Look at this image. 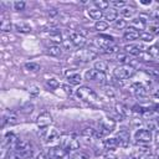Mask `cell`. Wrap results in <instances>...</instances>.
I'll return each mask as SVG.
<instances>
[{"instance_id":"obj_1","label":"cell","mask_w":159,"mask_h":159,"mask_svg":"<svg viewBox=\"0 0 159 159\" xmlns=\"http://www.w3.org/2000/svg\"><path fill=\"white\" fill-rule=\"evenodd\" d=\"M60 142H61V147H62L67 153H70V152H76L77 149H80V145H81V144H80V140H78V138H77L76 134H65V135L61 137Z\"/></svg>"},{"instance_id":"obj_2","label":"cell","mask_w":159,"mask_h":159,"mask_svg":"<svg viewBox=\"0 0 159 159\" xmlns=\"http://www.w3.org/2000/svg\"><path fill=\"white\" fill-rule=\"evenodd\" d=\"M76 96L83 101V102H88V103H94L98 101V94L89 87L87 86H81L77 91H76Z\"/></svg>"},{"instance_id":"obj_3","label":"cell","mask_w":159,"mask_h":159,"mask_svg":"<svg viewBox=\"0 0 159 159\" xmlns=\"http://www.w3.org/2000/svg\"><path fill=\"white\" fill-rule=\"evenodd\" d=\"M114 77L117 80L120 81H125L128 78H130L134 73H135V68L132 65H120L118 67L114 68Z\"/></svg>"},{"instance_id":"obj_4","label":"cell","mask_w":159,"mask_h":159,"mask_svg":"<svg viewBox=\"0 0 159 159\" xmlns=\"http://www.w3.org/2000/svg\"><path fill=\"white\" fill-rule=\"evenodd\" d=\"M39 135L43 139V142L46 144H50V143H53L56 140L60 139V133L57 129L55 128H51V129H47V128H39Z\"/></svg>"},{"instance_id":"obj_5","label":"cell","mask_w":159,"mask_h":159,"mask_svg":"<svg viewBox=\"0 0 159 159\" xmlns=\"http://www.w3.org/2000/svg\"><path fill=\"white\" fill-rule=\"evenodd\" d=\"M12 150L17 152L22 159H30L32 157V153H34L32 145L27 140H19V143L15 147V149H12Z\"/></svg>"},{"instance_id":"obj_6","label":"cell","mask_w":159,"mask_h":159,"mask_svg":"<svg viewBox=\"0 0 159 159\" xmlns=\"http://www.w3.org/2000/svg\"><path fill=\"white\" fill-rule=\"evenodd\" d=\"M116 127V120L113 118H102L99 120V130H98V135L102 138L106 134H109L111 132H113Z\"/></svg>"},{"instance_id":"obj_7","label":"cell","mask_w":159,"mask_h":159,"mask_svg":"<svg viewBox=\"0 0 159 159\" xmlns=\"http://www.w3.org/2000/svg\"><path fill=\"white\" fill-rule=\"evenodd\" d=\"M84 78H86L87 81H93V82H97V83H99V84H104V83L107 82V76H106V73L99 72V71H97V70H94V68L86 71Z\"/></svg>"},{"instance_id":"obj_8","label":"cell","mask_w":159,"mask_h":159,"mask_svg":"<svg viewBox=\"0 0 159 159\" xmlns=\"http://www.w3.org/2000/svg\"><path fill=\"white\" fill-rule=\"evenodd\" d=\"M135 143L139 145H147L152 142V133L148 129H138L134 134Z\"/></svg>"},{"instance_id":"obj_9","label":"cell","mask_w":159,"mask_h":159,"mask_svg":"<svg viewBox=\"0 0 159 159\" xmlns=\"http://www.w3.org/2000/svg\"><path fill=\"white\" fill-rule=\"evenodd\" d=\"M94 43H96L99 48H102L103 51H106L107 48H109L111 46L114 45V40H113V37L109 36V35H99L98 37L94 39Z\"/></svg>"},{"instance_id":"obj_10","label":"cell","mask_w":159,"mask_h":159,"mask_svg":"<svg viewBox=\"0 0 159 159\" xmlns=\"http://www.w3.org/2000/svg\"><path fill=\"white\" fill-rule=\"evenodd\" d=\"M76 57L82 62H89L97 57V52L91 48H80L76 52Z\"/></svg>"},{"instance_id":"obj_11","label":"cell","mask_w":159,"mask_h":159,"mask_svg":"<svg viewBox=\"0 0 159 159\" xmlns=\"http://www.w3.org/2000/svg\"><path fill=\"white\" fill-rule=\"evenodd\" d=\"M132 159H154V155L148 147H139L132 153Z\"/></svg>"},{"instance_id":"obj_12","label":"cell","mask_w":159,"mask_h":159,"mask_svg":"<svg viewBox=\"0 0 159 159\" xmlns=\"http://www.w3.org/2000/svg\"><path fill=\"white\" fill-rule=\"evenodd\" d=\"M129 91L132 94H134L135 97L138 98H145L148 96V89L147 87L143 84V83H139V82H135V83H132L130 87H129Z\"/></svg>"},{"instance_id":"obj_13","label":"cell","mask_w":159,"mask_h":159,"mask_svg":"<svg viewBox=\"0 0 159 159\" xmlns=\"http://www.w3.org/2000/svg\"><path fill=\"white\" fill-rule=\"evenodd\" d=\"M47 155L50 159H63L66 155H67V152L60 147V145H55V147H51L47 152Z\"/></svg>"},{"instance_id":"obj_14","label":"cell","mask_w":159,"mask_h":159,"mask_svg":"<svg viewBox=\"0 0 159 159\" xmlns=\"http://www.w3.org/2000/svg\"><path fill=\"white\" fill-rule=\"evenodd\" d=\"M117 140H118V144L122 147V148H127L130 143V134L127 129H120L119 132H117V135H116Z\"/></svg>"},{"instance_id":"obj_15","label":"cell","mask_w":159,"mask_h":159,"mask_svg":"<svg viewBox=\"0 0 159 159\" xmlns=\"http://www.w3.org/2000/svg\"><path fill=\"white\" fill-rule=\"evenodd\" d=\"M19 140H20V139H19L14 133L9 132V133H6V134H5V137H4L2 147H7V148H9V150H12V149H15L16 144L19 143Z\"/></svg>"},{"instance_id":"obj_16","label":"cell","mask_w":159,"mask_h":159,"mask_svg":"<svg viewBox=\"0 0 159 159\" xmlns=\"http://www.w3.org/2000/svg\"><path fill=\"white\" fill-rule=\"evenodd\" d=\"M70 40L73 43V46L77 47V48H82L86 45V37L83 35H81L80 32H71L70 34Z\"/></svg>"},{"instance_id":"obj_17","label":"cell","mask_w":159,"mask_h":159,"mask_svg":"<svg viewBox=\"0 0 159 159\" xmlns=\"http://www.w3.org/2000/svg\"><path fill=\"white\" fill-rule=\"evenodd\" d=\"M51 123H52V117L47 112H43V113L39 114V117L36 119V124L39 125V128H47Z\"/></svg>"},{"instance_id":"obj_18","label":"cell","mask_w":159,"mask_h":159,"mask_svg":"<svg viewBox=\"0 0 159 159\" xmlns=\"http://www.w3.org/2000/svg\"><path fill=\"white\" fill-rule=\"evenodd\" d=\"M81 135L86 139V142H92L93 139H96V138H101L99 135H98V132L94 129V128H92V127H86L84 129H82V132H81Z\"/></svg>"},{"instance_id":"obj_19","label":"cell","mask_w":159,"mask_h":159,"mask_svg":"<svg viewBox=\"0 0 159 159\" xmlns=\"http://www.w3.org/2000/svg\"><path fill=\"white\" fill-rule=\"evenodd\" d=\"M17 123V116L14 113V112H7L2 116V119H1V125L5 127L6 124H16Z\"/></svg>"},{"instance_id":"obj_20","label":"cell","mask_w":159,"mask_h":159,"mask_svg":"<svg viewBox=\"0 0 159 159\" xmlns=\"http://www.w3.org/2000/svg\"><path fill=\"white\" fill-rule=\"evenodd\" d=\"M0 30L2 32L11 31V21H10V17L6 14H1L0 15Z\"/></svg>"},{"instance_id":"obj_21","label":"cell","mask_w":159,"mask_h":159,"mask_svg":"<svg viewBox=\"0 0 159 159\" xmlns=\"http://www.w3.org/2000/svg\"><path fill=\"white\" fill-rule=\"evenodd\" d=\"M147 48H144L143 45H125L124 46V51L127 53H130V55H139L140 52L145 51Z\"/></svg>"},{"instance_id":"obj_22","label":"cell","mask_w":159,"mask_h":159,"mask_svg":"<svg viewBox=\"0 0 159 159\" xmlns=\"http://www.w3.org/2000/svg\"><path fill=\"white\" fill-rule=\"evenodd\" d=\"M145 26H147V24L144 21H142L139 17L138 19H133L130 21V24H129V27L130 29H133L135 31H140V32H143V30L145 29Z\"/></svg>"},{"instance_id":"obj_23","label":"cell","mask_w":159,"mask_h":159,"mask_svg":"<svg viewBox=\"0 0 159 159\" xmlns=\"http://www.w3.org/2000/svg\"><path fill=\"white\" fill-rule=\"evenodd\" d=\"M14 29L17 31V32H20V34H29V32H31L32 31V29H31V26L29 25V24H26V22H16L15 25H14Z\"/></svg>"},{"instance_id":"obj_24","label":"cell","mask_w":159,"mask_h":159,"mask_svg":"<svg viewBox=\"0 0 159 159\" xmlns=\"http://www.w3.org/2000/svg\"><path fill=\"white\" fill-rule=\"evenodd\" d=\"M103 145H104V149H107L108 152H113L119 144H118L117 138H108L103 140Z\"/></svg>"},{"instance_id":"obj_25","label":"cell","mask_w":159,"mask_h":159,"mask_svg":"<svg viewBox=\"0 0 159 159\" xmlns=\"http://www.w3.org/2000/svg\"><path fill=\"white\" fill-rule=\"evenodd\" d=\"M103 15H104L106 20L111 22V21H116V20H117V16H118V11H117V9H114V7H108Z\"/></svg>"},{"instance_id":"obj_26","label":"cell","mask_w":159,"mask_h":159,"mask_svg":"<svg viewBox=\"0 0 159 159\" xmlns=\"http://www.w3.org/2000/svg\"><path fill=\"white\" fill-rule=\"evenodd\" d=\"M67 81L70 84H80L81 83V75L77 72H70L67 73Z\"/></svg>"},{"instance_id":"obj_27","label":"cell","mask_w":159,"mask_h":159,"mask_svg":"<svg viewBox=\"0 0 159 159\" xmlns=\"http://www.w3.org/2000/svg\"><path fill=\"white\" fill-rule=\"evenodd\" d=\"M47 53L53 57H60L62 55V48L58 45H51L47 47Z\"/></svg>"},{"instance_id":"obj_28","label":"cell","mask_w":159,"mask_h":159,"mask_svg":"<svg viewBox=\"0 0 159 159\" xmlns=\"http://www.w3.org/2000/svg\"><path fill=\"white\" fill-rule=\"evenodd\" d=\"M123 37H124V40L133 41V40H135V39H138V37H139V32H138V31H135V30H133V29H130V27H128V30L124 32Z\"/></svg>"},{"instance_id":"obj_29","label":"cell","mask_w":159,"mask_h":159,"mask_svg":"<svg viewBox=\"0 0 159 159\" xmlns=\"http://www.w3.org/2000/svg\"><path fill=\"white\" fill-rule=\"evenodd\" d=\"M88 15H89L91 19L99 21V19L103 16V12L97 7H91V9H88Z\"/></svg>"},{"instance_id":"obj_30","label":"cell","mask_w":159,"mask_h":159,"mask_svg":"<svg viewBox=\"0 0 159 159\" xmlns=\"http://www.w3.org/2000/svg\"><path fill=\"white\" fill-rule=\"evenodd\" d=\"M116 112H117L119 116H122V117H127V116L129 114L128 107H127L125 104H123V103H117V104H116Z\"/></svg>"},{"instance_id":"obj_31","label":"cell","mask_w":159,"mask_h":159,"mask_svg":"<svg viewBox=\"0 0 159 159\" xmlns=\"http://www.w3.org/2000/svg\"><path fill=\"white\" fill-rule=\"evenodd\" d=\"M94 70L106 73V72L108 71V63H107L106 61H101V60H99V61H96V62H94Z\"/></svg>"},{"instance_id":"obj_32","label":"cell","mask_w":159,"mask_h":159,"mask_svg":"<svg viewBox=\"0 0 159 159\" xmlns=\"http://www.w3.org/2000/svg\"><path fill=\"white\" fill-rule=\"evenodd\" d=\"M120 14H122V16H124V17H132V16L135 14V9H134L133 6H125V7H123V9L120 10Z\"/></svg>"},{"instance_id":"obj_33","label":"cell","mask_w":159,"mask_h":159,"mask_svg":"<svg viewBox=\"0 0 159 159\" xmlns=\"http://www.w3.org/2000/svg\"><path fill=\"white\" fill-rule=\"evenodd\" d=\"M93 4H94V6H96L97 9H99L101 11H102V10H107V9L109 7V2H108V1H104V0H96Z\"/></svg>"},{"instance_id":"obj_34","label":"cell","mask_w":159,"mask_h":159,"mask_svg":"<svg viewBox=\"0 0 159 159\" xmlns=\"http://www.w3.org/2000/svg\"><path fill=\"white\" fill-rule=\"evenodd\" d=\"M48 37L51 39V41H55V42H62V36L58 31H50L48 32Z\"/></svg>"},{"instance_id":"obj_35","label":"cell","mask_w":159,"mask_h":159,"mask_svg":"<svg viewBox=\"0 0 159 159\" xmlns=\"http://www.w3.org/2000/svg\"><path fill=\"white\" fill-rule=\"evenodd\" d=\"M109 5H112V7H114V9H123V7H125L127 6V2L125 1H122V0H112L111 2H109Z\"/></svg>"},{"instance_id":"obj_36","label":"cell","mask_w":159,"mask_h":159,"mask_svg":"<svg viewBox=\"0 0 159 159\" xmlns=\"http://www.w3.org/2000/svg\"><path fill=\"white\" fill-rule=\"evenodd\" d=\"M130 60H132V58H130L128 55H125V53H118V56H117V61L122 62L123 65H129Z\"/></svg>"},{"instance_id":"obj_37","label":"cell","mask_w":159,"mask_h":159,"mask_svg":"<svg viewBox=\"0 0 159 159\" xmlns=\"http://www.w3.org/2000/svg\"><path fill=\"white\" fill-rule=\"evenodd\" d=\"M25 70L31 71V72H37L40 70V65L36 63V62H29V63L25 65Z\"/></svg>"},{"instance_id":"obj_38","label":"cell","mask_w":159,"mask_h":159,"mask_svg":"<svg viewBox=\"0 0 159 159\" xmlns=\"http://www.w3.org/2000/svg\"><path fill=\"white\" fill-rule=\"evenodd\" d=\"M147 52H148L153 58H158V57H159V47H158V46H150L149 48H147Z\"/></svg>"},{"instance_id":"obj_39","label":"cell","mask_w":159,"mask_h":159,"mask_svg":"<svg viewBox=\"0 0 159 159\" xmlns=\"http://www.w3.org/2000/svg\"><path fill=\"white\" fill-rule=\"evenodd\" d=\"M46 86L50 88V89H56L58 86H60V82L56 80V78H50L46 81Z\"/></svg>"},{"instance_id":"obj_40","label":"cell","mask_w":159,"mask_h":159,"mask_svg":"<svg viewBox=\"0 0 159 159\" xmlns=\"http://www.w3.org/2000/svg\"><path fill=\"white\" fill-rule=\"evenodd\" d=\"M107 27H108V22H107V21H102V20L97 21V22H96V25H94V29H96L97 31L107 30Z\"/></svg>"},{"instance_id":"obj_41","label":"cell","mask_w":159,"mask_h":159,"mask_svg":"<svg viewBox=\"0 0 159 159\" xmlns=\"http://www.w3.org/2000/svg\"><path fill=\"white\" fill-rule=\"evenodd\" d=\"M139 37H140L143 41H145V42H150V41L153 40V35H152L150 32H145V31L139 32Z\"/></svg>"},{"instance_id":"obj_42","label":"cell","mask_w":159,"mask_h":159,"mask_svg":"<svg viewBox=\"0 0 159 159\" xmlns=\"http://www.w3.org/2000/svg\"><path fill=\"white\" fill-rule=\"evenodd\" d=\"M104 93L107 94V97H109V98H113L114 96H116V89L112 87V86H107V87H104Z\"/></svg>"},{"instance_id":"obj_43","label":"cell","mask_w":159,"mask_h":159,"mask_svg":"<svg viewBox=\"0 0 159 159\" xmlns=\"http://www.w3.org/2000/svg\"><path fill=\"white\" fill-rule=\"evenodd\" d=\"M127 26V21L125 20H123V19H117L116 21H114V27L116 29H124Z\"/></svg>"},{"instance_id":"obj_44","label":"cell","mask_w":159,"mask_h":159,"mask_svg":"<svg viewBox=\"0 0 159 159\" xmlns=\"http://www.w3.org/2000/svg\"><path fill=\"white\" fill-rule=\"evenodd\" d=\"M145 72L152 76V77H155V78H159V70L158 68H147Z\"/></svg>"},{"instance_id":"obj_45","label":"cell","mask_w":159,"mask_h":159,"mask_svg":"<svg viewBox=\"0 0 159 159\" xmlns=\"http://www.w3.org/2000/svg\"><path fill=\"white\" fill-rule=\"evenodd\" d=\"M39 93H40L39 87H36V86H31V87L29 88V94H30L31 97H36V96H39Z\"/></svg>"},{"instance_id":"obj_46","label":"cell","mask_w":159,"mask_h":159,"mask_svg":"<svg viewBox=\"0 0 159 159\" xmlns=\"http://www.w3.org/2000/svg\"><path fill=\"white\" fill-rule=\"evenodd\" d=\"M14 9L16 11H21L25 9V1H15L14 2Z\"/></svg>"},{"instance_id":"obj_47","label":"cell","mask_w":159,"mask_h":159,"mask_svg":"<svg viewBox=\"0 0 159 159\" xmlns=\"http://www.w3.org/2000/svg\"><path fill=\"white\" fill-rule=\"evenodd\" d=\"M62 45H63V47H65L66 50H68V51H71V50H72V47H75L70 39H68V40H63V41H62Z\"/></svg>"},{"instance_id":"obj_48","label":"cell","mask_w":159,"mask_h":159,"mask_svg":"<svg viewBox=\"0 0 159 159\" xmlns=\"http://www.w3.org/2000/svg\"><path fill=\"white\" fill-rule=\"evenodd\" d=\"M138 56H139V58H142L143 61H150V60L153 58V57H152V56H150V55H149L148 52H145V51L140 52V53H139Z\"/></svg>"},{"instance_id":"obj_49","label":"cell","mask_w":159,"mask_h":159,"mask_svg":"<svg viewBox=\"0 0 159 159\" xmlns=\"http://www.w3.org/2000/svg\"><path fill=\"white\" fill-rule=\"evenodd\" d=\"M22 109H24V111H22L24 113H31V112L34 111V106H32V104H30V103H27L26 106H24V108H22Z\"/></svg>"},{"instance_id":"obj_50","label":"cell","mask_w":159,"mask_h":159,"mask_svg":"<svg viewBox=\"0 0 159 159\" xmlns=\"http://www.w3.org/2000/svg\"><path fill=\"white\" fill-rule=\"evenodd\" d=\"M119 48H118V46L117 45H113V46H111L109 48H107L106 51H103V52H106V53H113V52H117Z\"/></svg>"},{"instance_id":"obj_51","label":"cell","mask_w":159,"mask_h":159,"mask_svg":"<svg viewBox=\"0 0 159 159\" xmlns=\"http://www.w3.org/2000/svg\"><path fill=\"white\" fill-rule=\"evenodd\" d=\"M149 32L154 36V35H158L159 36V27L158 26H152V27H149Z\"/></svg>"},{"instance_id":"obj_52","label":"cell","mask_w":159,"mask_h":159,"mask_svg":"<svg viewBox=\"0 0 159 159\" xmlns=\"http://www.w3.org/2000/svg\"><path fill=\"white\" fill-rule=\"evenodd\" d=\"M62 89L65 91V93H66V94H70V96L72 94V89H71V87H70V86L63 84V86H62Z\"/></svg>"},{"instance_id":"obj_53","label":"cell","mask_w":159,"mask_h":159,"mask_svg":"<svg viewBox=\"0 0 159 159\" xmlns=\"http://www.w3.org/2000/svg\"><path fill=\"white\" fill-rule=\"evenodd\" d=\"M73 159H88V157H87L86 154H83V153H77V154L73 157Z\"/></svg>"},{"instance_id":"obj_54","label":"cell","mask_w":159,"mask_h":159,"mask_svg":"<svg viewBox=\"0 0 159 159\" xmlns=\"http://www.w3.org/2000/svg\"><path fill=\"white\" fill-rule=\"evenodd\" d=\"M139 19L147 24V21L149 20V15H147V14H139Z\"/></svg>"},{"instance_id":"obj_55","label":"cell","mask_w":159,"mask_h":159,"mask_svg":"<svg viewBox=\"0 0 159 159\" xmlns=\"http://www.w3.org/2000/svg\"><path fill=\"white\" fill-rule=\"evenodd\" d=\"M104 158H106V159H117V155H116V154H113L112 152H109V153L104 154Z\"/></svg>"},{"instance_id":"obj_56","label":"cell","mask_w":159,"mask_h":159,"mask_svg":"<svg viewBox=\"0 0 159 159\" xmlns=\"http://www.w3.org/2000/svg\"><path fill=\"white\" fill-rule=\"evenodd\" d=\"M152 16L157 20V19H159V7H157V9H154L153 11H152Z\"/></svg>"},{"instance_id":"obj_57","label":"cell","mask_w":159,"mask_h":159,"mask_svg":"<svg viewBox=\"0 0 159 159\" xmlns=\"http://www.w3.org/2000/svg\"><path fill=\"white\" fill-rule=\"evenodd\" d=\"M36 159H50V158H48V155H47L46 153H40Z\"/></svg>"},{"instance_id":"obj_58","label":"cell","mask_w":159,"mask_h":159,"mask_svg":"<svg viewBox=\"0 0 159 159\" xmlns=\"http://www.w3.org/2000/svg\"><path fill=\"white\" fill-rule=\"evenodd\" d=\"M140 2H142L143 5H150V4H152V1H150V0H142Z\"/></svg>"},{"instance_id":"obj_59","label":"cell","mask_w":159,"mask_h":159,"mask_svg":"<svg viewBox=\"0 0 159 159\" xmlns=\"http://www.w3.org/2000/svg\"><path fill=\"white\" fill-rule=\"evenodd\" d=\"M155 142H157V144H158V147H159V130L155 133Z\"/></svg>"},{"instance_id":"obj_60","label":"cell","mask_w":159,"mask_h":159,"mask_svg":"<svg viewBox=\"0 0 159 159\" xmlns=\"http://www.w3.org/2000/svg\"><path fill=\"white\" fill-rule=\"evenodd\" d=\"M155 26H158V27H159V19H157V20H155Z\"/></svg>"},{"instance_id":"obj_61","label":"cell","mask_w":159,"mask_h":159,"mask_svg":"<svg viewBox=\"0 0 159 159\" xmlns=\"http://www.w3.org/2000/svg\"><path fill=\"white\" fill-rule=\"evenodd\" d=\"M63 159H73V158H71V157H68V155H66Z\"/></svg>"},{"instance_id":"obj_62","label":"cell","mask_w":159,"mask_h":159,"mask_svg":"<svg viewBox=\"0 0 159 159\" xmlns=\"http://www.w3.org/2000/svg\"><path fill=\"white\" fill-rule=\"evenodd\" d=\"M157 157H159V147L157 148Z\"/></svg>"},{"instance_id":"obj_63","label":"cell","mask_w":159,"mask_h":159,"mask_svg":"<svg viewBox=\"0 0 159 159\" xmlns=\"http://www.w3.org/2000/svg\"><path fill=\"white\" fill-rule=\"evenodd\" d=\"M158 47H159V41H158Z\"/></svg>"},{"instance_id":"obj_64","label":"cell","mask_w":159,"mask_h":159,"mask_svg":"<svg viewBox=\"0 0 159 159\" xmlns=\"http://www.w3.org/2000/svg\"><path fill=\"white\" fill-rule=\"evenodd\" d=\"M127 159H129V158H127ZM130 159H132V158H130Z\"/></svg>"}]
</instances>
